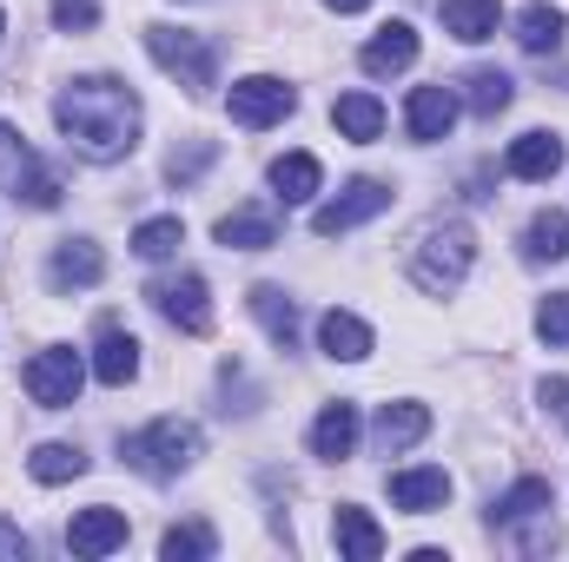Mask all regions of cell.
<instances>
[{
	"mask_svg": "<svg viewBox=\"0 0 569 562\" xmlns=\"http://www.w3.org/2000/svg\"><path fill=\"white\" fill-rule=\"evenodd\" d=\"M53 127L60 140L73 145L87 165H113L140 145V127H146V107L140 93L113 73H87V80H67L60 100H53Z\"/></svg>",
	"mask_w": 569,
	"mask_h": 562,
	"instance_id": "1",
	"label": "cell"
},
{
	"mask_svg": "<svg viewBox=\"0 0 569 562\" xmlns=\"http://www.w3.org/2000/svg\"><path fill=\"white\" fill-rule=\"evenodd\" d=\"M470 259H477V232L463 219H437L411 245V284L430 291V298H450L457 284L470 279Z\"/></svg>",
	"mask_w": 569,
	"mask_h": 562,
	"instance_id": "2",
	"label": "cell"
},
{
	"mask_svg": "<svg viewBox=\"0 0 569 562\" xmlns=\"http://www.w3.org/2000/svg\"><path fill=\"white\" fill-rule=\"evenodd\" d=\"M199 450H206V436H199V423H186V418H159V423H146V430H133V436L120 443V456H127L140 476H152V483L192 470Z\"/></svg>",
	"mask_w": 569,
	"mask_h": 562,
	"instance_id": "3",
	"label": "cell"
},
{
	"mask_svg": "<svg viewBox=\"0 0 569 562\" xmlns=\"http://www.w3.org/2000/svg\"><path fill=\"white\" fill-rule=\"evenodd\" d=\"M146 53L186 87V93H212L219 87V47L206 40V33H186V27H146Z\"/></svg>",
	"mask_w": 569,
	"mask_h": 562,
	"instance_id": "4",
	"label": "cell"
},
{
	"mask_svg": "<svg viewBox=\"0 0 569 562\" xmlns=\"http://www.w3.org/2000/svg\"><path fill=\"white\" fill-rule=\"evenodd\" d=\"M0 192H7V199H20V205H33V212L60 205V179L33 159V145L20 140L7 120H0Z\"/></svg>",
	"mask_w": 569,
	"mask_h": 562,
	"instance_id": "5",
	"label": "cell"
},
{
	"mask_svg": "<svg viewBox=\"0 0 569 562\" xmlns=\"http://www.w3.org/2000/svg\"><path fill=\"white\" fill-rule=\"evenodd\" d=\"M146 298H152V311H159L166 324H179L186 338H206V331H212V284L199 279V272L152 279L146 284Z\"/></svg>",
	"mask_w": 569,
	"mask_h": 562,
	"instance_id": "6",
	"label": "cell"
},
{
	"mask_svg": "<svg viewBox=\"0 0 569 562\" xmlns=\"http://www.w3.org/2000/svg\"><path fill=\"white\" fill-rule=\"evenodd\" d=\"M80 384H87V364H80L73 344H47V351L27 364V398H33L40 411H67V404L80 398Z\"/></svg>",
	"mask_w": 569,
	"mask_h": 562,
	"instance_id": "7",
	"label": "cell"
},
{
	"mask_svg": "<svg viewBox=\"0 0 569 562\" xmlns=\"http://www.w3.org/2000/svg\"><path fill=\"white\" fill-rule=\"evenodd\" d=\"M385 205H391V185H385V179H351L338 199H325V205L311 212V232H318V239L358 232V225H365V219H378Z\"/></svg>",
	"mask_w": 569,
	"mask_h": 562,
	"instance_id": "8",
	"label": "cell"
},
{
	"mask_svg": "<svg viewBox=\"0 0 569 562\" xmlns=\"http://www.w3.org/2000/svg\"><path fill=\"white\" fill-rule=\"evenodd\" d=\"M291 107H298V93H291L284 80H272V73H252V80H239V87H232V127H246V133L279 127Z\"/></svg>",
	"mask_w": 569,
	"mask_h": 562,
	"instance_id": "9",
	"label": "cell"
},
{
	"mask_svg": "<svg viewBox=\"0 0 569 562\" xmlns=\"http://www.w3.org/2000/svg\"><path fill=\"white\" fill-rule=\"evenodd\" d=\"M67 550H73V556H113V550H127V516H120L113 503L80 510V516L67 523Z\"/></svg>",
	"mask_w": 569,
	"mask_h": 562,
	"instance_id": "10",
	"label": "cell"
},
{
	"mask_svg": "<svg viewBox=\"0 0 569 562\" xmlns=\"http://www.w3.org/2000/svg\"><path fill=\"white\" fill-rule=\"evenodd\" d=\"M100 279H107V259H100L93 239L53 245V259H47V284H53V291H87V284H100Z\"/></svg>",
	"mask_w": 569,
	"mask_h": 562,
	"instance_id": "11",
	"label": "cell"
},
{
	"mask_svg": "<svg viewBox=\"0 0 569 562\" xmlns=\"http://www.w3.org/2000/svg\"><path fill=\"white\" fill-rule=\"evenodd\" d=\"M391 503H398L405 516H430V510H443V503H450V476H443L437 463L398 470V476H391Z\"/></svg>",
	"mask_w": 569,
	"mask_h": 562,
	"instance_id": "12",
	"label": "cell"
},
{
	"mask_svg": "<svg viewBox=\"0 0 569 562\" xmlns=\"http://www.w3.org/2000/svg\"><path fill=\"white\" fill-rule=\"evenodd\" d=\"M219 245H226V252H266V245H279V212H272V205H239V212H226V219H219Z\"/></svg>",
	"mask_w": 569,
	"mask_h": 562,
	"instance_id": "13",
	"label": "cell"
},
{
	"mask_svg": "<svg viewBox=\"0 0 569 562\" xmlns=\"http://www.w3.org/2000/svg\"><path fill=\"white\" fill-rule=\"evenodd\" d=\"M318 344H325V358H338V364H365L371 358V324L358 318V311H325L318 318Z\"/></svg>",
	"mask_w": 569,
	"mask_h": 562,
	"instance_id": "14",
	"label": "cell"
},
{
	"mask_svg": "<svg viewBox=\"0 0 569 562\" xmlns=\"http://www.w3.org/2000/svg\"><path fill=\"white\" fill-rule=\"evenodd\" d=\"M93 378L100 384H133L140 378V338L133 331H120V324H100V344H93Z\"/></svg>",
	"mask_w": 569,
	"mask_h": 562,
	"instance_id": "15",
	"label": "cell"
},
{
	"mask_svg": "<svg viewBox=\"0 0 569 562\" xmlns=\"http://www.w3.org/2000/svg\"><path fill=\"white\" fill-rule=\"evenodd\" d=\"M503 172L510 179H557L563 172V140L557 133H523V140H510V152H503Z\"/></svg>",
	"mask_w": 569,
	"mask_h": 562,
	"instance_id": "16",
	"label": "cell"
},
{
	"mask_svg": "<svg viewBox=\"0 0 569 562\" xmlns=\"http://www.w3.org/2000/svg\"><path fill=\"white\" fill-rule=\"evenodd\" d=\"M358 450V404H325L318 423H311V456H325V463H345Z\"/></svg>",
	"mask_w": 569,
	"mask_h": 562,
	"instance_id": "17",
	"label": "cell"
},
{
	"mask_svg": "<svg viewBox=\"0 0 569 562\" xmlns=\"http://www.w3.org/2000/svg\"><path fill=\"white\" fill-rule=\"evenodd\" d=\"M405 120H411V140L437 145L450 127H457V93H450V87H418L411 107H405Z\"/></svg>",
	"mask_w": 569,
	"mask_h": 562,
	"instance_id": "18",
	"label": "cell"
},
{
	"mask_svg": "<svg viewBox=\"0 0 569 562\" xmlns=\"http://www.w3.org/2000/svg\"><path fill=\"white\" fill-rule=\"evenodd\" d=\"M358 60H365V73H378V80H385V73H405V67L418 60V33H411L405 20H391V27H378V33L365 40Z\"/></svg>",
	"mask_w": 569,
	"mask_h": 562,
	"instance_id": "19",
	"label": "cell"
},
{
	"mask_svg": "<svg viewBox=\"0 0 569 562\" xmlns=\"http://www.w3.org/2000/svg\"><path fill=\"white\" fill-rule=\"evenodd\" d=\"M550 510H557L550 476H523V483H510V490L490 503V523H537V516H550Z\"/></svg>",
	"mask_w": 569,
	"mask_h": 562,
	"instance_id": "20",
	"label": "cell"
},
{
	"mask_svg": "<svg viewBox=\"0 0 569 562\" xmlns=\"http://www.w3.org/2000/svg\"><path fill=\"white\" fill-rule=\"evenodd\" d=\"M331 536H338V550L351 562H378L385 556V530L371 523V510H358V503H345L338 516H331Z\"/></svg>",
	"mask_w": 569,
	"mask_h": 562,
	"instance_id": "21",
	"label": "cell"
},
{
	"mask_svg": "<svg viewBox=\"0 0 569 562\" xmlns=\"http://www.w3.org/2000/svg\"><path fill=\"white\" fill-rule=\"evenodd\" d=\"M425 430H430V411H425V404H385V411H378V423H371V443L391 456V450H411Z\"/></svg>",
	"mask_w": 569,
	"mask_h": 562,
	"instance_id": "22",
	"label": "cell"
},
{
	"mask_svg": "<svg viewBox=\"0 0 569 562\" xmlns=\"http://www.w3.org/2000/svg\"><path fill=\"white\" fill-rule=\"evenodd\" d=\"M563 7H550V0H530L523 13H517V47L523 53H557L563 47Z\"/></svg>",
	"mask_w": 569,
	"mask_h": 562,
	"instance_id": "23",
	"label": "cell"
},
{
	"mask_svg": "<svg viewBox=\"0 0 569 562\" xmlns=\"http://www.w3.org/2000/svg\"><path fill=\"white\" fill-rule=\"evenodd\" d=\"M252 318L272 331L279 351H298V304L284 298L279 284H252Z\"/></svg>",
	"mask_w": 569,
	"mask_h": 562,
	"instance_id": "24",
	"label": "cell"
},
{
	"mask_svg": "<svg viewBox=\"0 0 569 562\" xmlns=\"http://www.w3.org/2000/svg\"><path fill=\"white\" fill-rule=\"evenodd\" d=\"M318 185H325V165H318L311 152H284V159H272V192H279L284 205H305Z\"/></svg>",
	"mask_w": 569,
	"mask_h": 562,
	"instance_id": "25",
	"label": "cell"
},
{
	"mask_svg": "<svg viewBox=\"0 0 569 562\" xmlns=\"http://www.w3.org/2000/svg\"><path fill=\"white\" fill-rule=\"evenodd\" d=\"M497 0H443V33L450 40H463V47H477V40H490L497 33Z\"/></svg>",
	"mask_w": 569,
	"mask_h": 562,
	"instance_id": "26",
	"label": "cell"
},
{
	"mask_svg": "<svg viewBox=\"0 0 569 562\" xmlns=\"http://www.w3.org/2000/svg\"><path fill=\"white\" fill-rule=\"evenodd\" d=\"M569 252V212H537L530 232H523V259L530 265H557Z\"/></svg>",
	"mask_w": 569,
	"mask_h": 562,
	"instance_id": "27",
	"label": "cell"
},
{
	"mask_svg": "<svg viewBox=\"0 0 569 562\" xmlns=\"http://www.w3.org/2000/svg\"><path fill=\"white\" fill-rule=\"evenodd\" d=\"M331 120H338V133L345 140H378L385 133V107L371 100V93H338V107H331Z\"/></svg>",
	"mask_w": 569,
	"mask_h": 562,
	"instance_id": "28",
	"label": "cell"
},
{
	"mask_svg": "<svg viewBox=\"0 0 569 562\" xmlns=\"http://www.w3.org/2000/svg\"><path fill=\"white\" fill-rule=\"evenodd\" d=\"M463 100H470V113H477V120H497V113L517 100V87H510V73H497V67H477V73L463 80Z\"/></svg>",
	"mask_w": 569,
	"mask_h": 562,
	"instance_id": "29",
	"label": "cell"
},
{
	"mask_svg": "<svg viewBox=\"0 0 569 562\" xmlns=\"http://www.w3.org/2000/svg\"><path fill=\"white\" fill-rule=\"evenodd\" d=\"M27 470H33V483H73V476L87 470V450H80V443H40V450L27 456Z\"/></svg>",
	"mask_w": 569,
	"mask_h": 562,
	"instance_id": "30",
	"label": "cell"
},
{
	"mask_svg": "<svg viewBox=\"0 0 569 562\" xmlns=\"http://www.w3.org/2000/svg\"><path fill=\"white\" fill-rule=\"evenodd\" d=\"M219 550V536H212V523H179V530H166V543H159V556L166 562H199Z\"/></svg>",
	"mask_w": 569,
	"mask_h": 562,
	"instance_id": "31",
	"label": "cell"
},
{
	"mask_svg": "<svg viewBox=\"0 0 569 562\" xmlns=\"http://www.w3.org/2000/svg\"><path fill=\"white\" fill-rule=\"evenodd\" d=\"M179 245H186V225H179V219H146L140 232H133V252L152 259V265H159V259H172Z\"/></svg>",
	"mask_w": 569,
	"mask_h": 562,
	"instance_id": "32",
	"label": "cell"
},
{
	"mask_svg": "<svg viewBox=\"0 0 569 562\" xmlns=\"http://www.w3.org/2000/svg\"><path fill=\"white\" fill-rule=\"evenodd\" d=\"M537 338H543L550 351H569V291H557V298L537 304Z\"/></svg>",
	"mask_w": 569,
	"mask_h": 562,
	"instance_id": "33",
	"label": "cell"
},
{
	"mask_svg": "<svg viewBox=\"0 0 569 562\" xmlns=\"http://www.w3.org/2000/svg\"><path fill=\"white\" fill-rule=\"evenodd\" d=\"M212 152H219L212 140H192L186 152H172V159H166V179H172V185H192V179L212 165Z\"/></svg>",
	"mask_w": 569,
	"mask_h": 562,
	"instance_id": "34",
	"label": "cell"
},
{
	"mask_svg": "<svg viewBox=\"0 0 569 562\" xmlns=\"http://www.w3.org/2000/svg\"><path fill=\"white\" fill-rule=\"evenodd\" d=\"M93 20H100L93 0H53V27H60V33H87Z\"/></svg>",
	"mask_w": 569,
	"mask_h": 562,
	"instance_id": "35",
	"label": "cell"
},
{
	"mask_svg": "<svg viewBox=\"0 0 569 562\" xmlns=\"http://www.w3.org/2000/svg\"><path fill=\"white\" fill-rule=\"evenodd\" d=\"M537 398H543V411H550V418H569V378H543V391H537Z\"/></svg>",
	"mask_w": 569,
	"mask_h": 562,
	"instance_id": "36",
	"label": "cell"
},
{
	"mask_svg": "<svg viewBox=\"0 0 569 562\" xmlns=\"http://www.w3.org/2000/svg\"><path fill=\"white\" fill-rule=\"evenodd\" d=\"M0 556H27V536L13 523H0Z\"/></svg>",
	"mask_w": 569,
	"mask_h": 562,
	"instance_id": "37",
	"label": "cell"
},
{
	"mask_svg": "<svg viewBox=\"0 0 569 562\" xmlns=\"http://www.w3.org/2000/svg\"><path fill=\"white\" fill-rule=\"evenodd\" d=\"M331 13H358V7H371V0H325Z\"/></svg>",
	"mask_w": 569,
	"mask_h": 562,
	"instance_id": "38",
	"label": "cell"
},
{
	"mask_svg": "<svg viewBox=\"0 0 569 562\" xmlns=\"http://www.w3.org/2000/svg\"><path fill=\"white\" fill-rule=\"evenodd\" d=\"M0 33H7V13H0Z\"/></svg>",
	"mask_w": 569,
	"mask_h": 562,
	"instance_id": "39",
	"label": "cell"
}]
</instances>
